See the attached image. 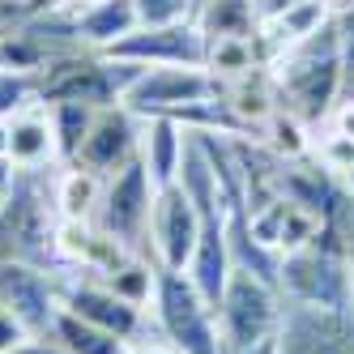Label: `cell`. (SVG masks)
<instances>
[{
  "mask_svg": "<svg viewBox=\"0 0 354 354\" xmlns=\"http://www.w3.org/2000/svg\"><path fill=\"white\" fill-rule=\"evenodd\" d=\"M188 149V129L171 115H141V162L149 171L154 188H167L180 180Z\"/></svg>",
  "mask_w": 354,
  "mask_h": 354,
  "instance_id": "15",
  "label": "cell"
},
{
  "mask_svg": "<svg viewBox=\"0 0 354 354\" xmlns=\"http://www.w3.org/2000/svg\"><path fill=\"white\" fill-rule=\"evenodd\" d=\"M196 239H201V214L192 205V196L180 184L158 188L154 209H149V261L158 269L184 273Z\"/></svg>",
  "mask_w": 354,
  "mask_h": 354,
  "instance_id": "9",
  "label": "cell"
},
{
  "mask_svg": "<svg viewBox=\"0 0 354 354\" xmlns=\"http://www.w3.org/2000/svg\"><path fill=\"white\" fill-rule=\"evenodd\" d=\"M346 188H350V192H354V171H350V175H346Z\"/></svg>",
  "mask_w": 354,
  "mask_h": 354,
  "instance_id": "34",
  "label": "cell"
},
{
  "mask_svg": "<svg viewBox=\"0 0 354 354\" xmlns=\"http://www.w3.org/2000/svg\"><path fill=\"white\" fill-rule=\"evenodd\" d=\"M141 26H171V21H192V0H133Z\"/></svg>",
  "mask_w": 354,
  "mask_h": 354,
  "instance_id": "26",
  "label": "cell"
},
{
  "mask_svg": "<svg viewBox=\"0 0 354 354\" xmlns=\"http://www.w3.org/2000/svg\"><path fill=\"white\" fill-rule=\"evenodd\" d=\"M52 273H56L60 312H73V316L86 320V324L107 328V333H115L120 342H129V346L158 337L149 308H137V303L120 299V295L103 282V277H94V273H86V269H52Z\"/></svg>",
  "mask_w": 354,
  "mask_h": 354,
  "instance_id": "5",
  "label": "cell"
},
{
  "mask_svg": "<svg viewBox=\"0 0 354 354\" xmlns=\"http://www.w3.org/2000/svg\"><path fill=\"white\" fill-rule=\"evenodd\" d=\"M0 308H9L26 333H52V324L60 316V299H56V273L43 265L26 261H0Z\"/></svg>",
  "mask_w": 354,
  "mask_h": 354,
  "instance_id": "12",
  "label": "cell"
},
{
  "mask_svg": "<svg viewBox=\"0 0 354 354\" xmlns=\"http://www.w3.org/2000/svg\"><path fill=\"white\" fill-rule=\"evenodd\" d=\"M47 107V120H52V133H56V154H60V167H68L82 149V137L90 133L94 124V111L98 107H86V103H43Z\"/></svg>",
  "mask_w": 354,
  "mask_h": 354,
  "instance_id": "21",
  "label": "cell"
},
{
  "mask_svg": "<svg viewBox=\"0 0 354 354\" xmlns=\"http://www.w3.org/2000/svg\"><path fill=\"white\" fill-rule=\"evenodd\" d=\"M73 21H77V39L90 52H111L120 39H129L141 17L133 0H94V5H73Z\"/></svg>",
  "mask_w": 354,
  "mask_h": 354,
  "instance_id": "17",
  "label": "cell"
},
{
  "mask_svg": "<svg viewBox=\"0 0 354 354\" xmlns=\"http://www.w3.org/2000/svg\"><path fill=\"white\" fill-rule=\"evenodd\" d=\"M39 103V73L0 68V120H13Z\"/></svg>",
  "mask_w": 354,
  "mask_h": 354,
  "instance_id": "24",
  "label": "cell"
},
{
  "mask_svg": "<svg viewBox=\"0 0 354 354\" xmlns=\"http://www.w3.org/2000/svg\"><path fill=\"white\" fill-rule=\"evenodd\" d=\"M312 158L346 184V175L354 171V137H346L337 129H328L324 137H312Z\"/></svg>",
  "mask_w": 354,
  "mask_h": 354,
  "instance_id": "25",
  "label": "cell"
},
{
  "mask_svg": "<svg viewBox=\"0 0 354 354\" xmlns=\"http://www.w3.org/2000/svg\"><path fill=\"white\" fill-rule=\"evenodd\" d=\"M154 180L141 162V154L103 180V201H98V214H94V226L103 235L120 239L124 248L149 257V209H154Z\"/></svg>",
  "mask_w": 354,
  "mask_h": 354,
  "instance_id": "8",
  "label": "cell"
},
{
  "mask_svg": "<svg viewBox=\"0 0 354 354\" xmlns=\"http://www.w3.org/2000/svg\"><path fill=\"white\" fill-rule=\"evenodd\" d=\"M73 5H94V0H73Z\"/></svg>",
  "mask_w": 354,
  "mask_h": 354,
  "instance_id": "35",
  "label": "cell"
},
{
  "mask_svg": "<svg viewBox=\"0 0 354 354\" xmlns=\"http://www.w3.org/2000/svg\"><path fill=\"white\" fill-rule=\"evenodd\" d=\"M273 354H354V312L286 303Z\"/></svg>",
  "mask_w": 354,
  "mask_h": 354,
  "instance_id": "10",
  "label": "cell"
},
{
  "mask_svg": "<svg viewBox=\"0 0 354 354\" xmlns=\"http://www.w3.org/2000/svg\"><path fill=\"white\" fill-rule=\"evenodd\" d=\"M124 64H205V35L196 21H171V26H137L129 39H120L111 52H103Z\"/></svg>",
  "mask_w": 354,
  "mask_h": 354,
  "instance_id": "13",
  "label": "cell"
},
{
  "mask_svg": "<svg viewBox=\"0 0 354 354\" xmlns=\"http://www.w3.org/2000/svg\"><path fill=\"white\" fill-rule=\"evenodd\" d=\"M13 175H17V167H13L9 158H0V201H5V192H9V184H13Z\"/></svg>",
  "mask_w": 354,
  "mask_h": 354,
  "instance_id": "30",
  "label": "cell"
},
{
  "mask_svg": "<svg viewBox=\"0 0 354 354\" xmlns=\"http://www.w3.org/2000/svg\"><path fill=\"white\" fill-rule=\"evenodd\" d=\"M214 312H218V328H222L226 350L243 354V350H257V346L277 337L286 299L273 282H265V277L248 273V269H231L226 290H222Z\"/></svg>",
  "mask_w": 354,
  "mask_h": 354,
  "instance_id": "4",
  "label": "cell"
},
{
  "mask_svg": "<svg viewBox=\"0 0 354 354\" xmlns=\"http://www.w3.org/2000/svg\"><path fill=\"white\" fill-rule=\"evenodd\" d=\"M226 222L231 214H218V218H201V239L192 248V257L184 265V277L196 286V295L218 308V299L226 290V277H231L235 261H231V235H226Z\"/></svg>",
  "mask_w": 354,
  "mask_h": 354,
  "instance_id": "14",
  "label": "cell"
},
{
  "mask_svg": "<svg viewBox=\"0 0 354 354\" xmlns=\"http://www.w3.org/2000/svg\"><path fill=\"white\" fill-rule=\"evenodd\" d=\"M137 64L111 60L103 52H68L39 73V103H86V107H111L120 103L124 86L133 82Z\"/></svg>",
  "mask_w": 354,
  "mask_h": 354,
  "instance_id": "6",
  "label": "cell"
},
{
  "mask_svg": "<svg viewBox=\"0 0 354 354\" xmlns=\"http://www.w3.org/2000/svg\"><path fill=\"white\" fill-rule=\"evenodd\" d=\"M196 26L205 39H222V35H257V13H252V0H209L205 9H201L196 17Z\"/></svg>",
  "mask_w": 354,
  "mask_h": 354,
  "instance_id": "22",
  "label": "cell"
},
{
  "mask_svg": "<svg viewBox=\"0 0 354 354\" xmlns=\"http://www.w3.org/2000/svg\"><path fill=\"white\" fill-rule=\"evenodd\" d=\"M103 282H107L120 299L137 303V308H149V299H154V286H158V265L149 261V257H129L115 273H107Z\"/></svg>",
  "mask_w": 354,
  "mask_h": 354,
  "instance_id": "23",
  "label": "cell"
},
{
  "mask_svg": "<svg viewBox=\"0 0 354 354\" xmlns=\"http://www.w3.org/2000/svg\"><path fill=\"white\" fill-rule=\"evenodd\" d=\"M26 337H30V333H26V324H21L9 308H0V354H13Z\"/></svg>",
  "mask_w": 354,
  "mask_h": 354,
  "instance_id": "27",
  "label": "cell"
},
{
  "mask_svg": "<svg viewBox=\"0 0 354 354\" xmlns=\"http://www.w3.org/2000/svg\"><path fill=\"white\" fill-rule=\"evenodd\" d=\"M158 337L175 354H231L218 328V312L196 295V286L175 269H158V286L149 299Z\"/></svg>",
  "mask_w": 354,
  "mask_h": 354,
  "instance_id": "3",
  "label": "cell"
},
{
  "mask_svg": "<svg viewBox=\"0 0 354 354\" xmlns=\"http://www.w3.org/2000/svg\"><path fill=\"white\" fill-rule=\"evenodd\" d=\"M261 145H269L277 158H286V162H299V158H308L312 154V129L303 124L299 115L282 111L277 107L265 124H261V133H257Z\"/></svg>",
  "mask_w": 354,
  "mask_h": 354,
  "instance_id": "19",
  "label": "cell"
},
{
  "mask_svg": "<svg viewBox=\"0 0 354 354\" xmlns=\"http://www.w3.org/2000/svg\"><path fill=\"white\" fill-rule=\"evenodd\" d=\"M52 333L60 337V346L68 354H129V342H120L115 333H107V328H98V324L77 320L73 312H60L56 316Z\"/></svg>",
  "mask_w": 354,
  "mask_h": 354,
  "instance_id": "20",
  "label": "cell"
},
{
  "mask_svg": "<svg viewBox=\"0 0 354 354\" xmlns=\"http://www.w3.org/2000/svg\"><path fill=\"white\" fill-rule=\"evenodd\" d=\"M222 94V82L205 64H149L137 68L133 82L124 86L120 103L137 115H171L184 120L192 107L209 103Z\"/></svg>",
  "mask_w": 354,
  "mask_h": 354,
  "instance_id": "7",
  "label": "cell"
},
{
  "mask_svg": "<svg viewBox=\"0 0 354 354\" xmlns=\"http://www.w3.org/2000/svg\"><path fill=\"white\" fill-rule=\"evenodd\" d=\"M98 201H103V175H94L86 167L56 171V214L60 218H90L94 222Z\"/></svg>",
  "mask_w": 354,
  "mask_h": 354,
  "instance_id": "18",
  "label": "cell"
},
{
  "mask_svg": "<svg viewBox=\"0 0 354 354\" xmlns=\"http://www.w3.org/2000/svg\"><path fill=\"white\" fill-rule=\"evenodd\" d=\"M277 290H282L286 303L354 312V261L328 235H320L312 248H299L282 257Z\"/></svg>",
  "mask_w": 354,
  "mask_h": 354,
  "instance_id": "2",
  "label": "cell"
},
{
  "mask_svg": "<svg viewBox=\"0 0 354 354\" xmlns=\"http://www.w3.org/2000/svg\"><path fill=\"white\" fill-rule=\"evenodd\" d=\"M129 354H175L162 337H149V342H137V346H129Z\"/></svg>",
  "mask_w": 354,
  "mask_h": 354,
  "instance_id": "29",
  "label": "cell"
},
{
  "mask_svg": "<svg viewBox=\"0 0 354 354\" xmlns=\"http://www.w3.org/2000/svg\"><path fill=\"white\" fill-rule=\"evenodd\" d=\"M56 171H17L0 201V261L56 269Z\"/></svg>",
  "mask_w": 354,
  "mask_h": 354,
  "instance_id": "1",
  "label": "cell"
},
{
  "mask_svg": "<svg viewBox=\"0 0 354 354\" xmlns=\"http://www.w3.org/2000/svg\"><path fill=\"white\" fill-rule=\"evenodd\" d=\"M13 354H68L64 346H60V337L56 333H35V337H26Z\"/></svg>",
  "mask_w": 354,
  "mask_h": 354,
  "instance_id": "28",
  "label": "cell"
},
{
  "mask_svg": "<svg viewBox=\"0 0 354 354\" xmlns=\"http://www.w3.org/2000/svg\"><path fill=\"white\" fill-rule=\"evenodd\" d=\"M137 154H141V115L129 111L124 103H111V107L94 111L90 133L82 137V149L68 167H86L107 180V175L129 167Z\"/></svg>",
  "mask_w": 354,
  "mask_h": 354,
  "instance_id": "11",
  "label": "cell"
},
{
  "mask_svg": "<svg viewBox=\"0 0 354 354\" xmlns=\"http://www.w3.org/2000/svg\"><path fill=\"white\" fill-rule=\"evenodd\" d=\"M5 158L17 171H43V167H60L56 154V133H52V120H47V107L35 103L21 115L9 120V149Z\"/></svg>",
  "mask_w": 354,
  "mask_h": 354,
  "instance_id": "16",
  "label": "cell"
},
{
  "mask_svg": "<svg viewBox=\"0 0 354 354\" xmlns=\"http://www.w3.org/2000/svg\"><path fill=\"white\" fill-rule=\"evenodd\" d=\"M39 9H43V13H52V9H73V0H39Z\"/></svg>",
  "mask_w": 354,
  "mask_h": 354,
  "instance_id": "31",
  "label": "cell"
},
{
  "mask_svg": "<svg viewBox=\"0 0 354 354\" xmlns=\"http://www.w3.org/2000/svg\"><path fill=\"white\" fill-rule=\"evenodd\" d=\"M5 149H9V120H0V158H5Z\"/></svg>",
  "mask_w": 354,
  "mask_h": 354,
  "instance_id": "32",
  "label": "cell"
},
{
  "mask_svg": "<svg viewBox=\"0 0 354 354\" xmlns=\"http://www.w3.org/2000/svg\"><path fill=\"white\" fill-rule=\"evenodd\" d=\"M243 354H273V342H265V346H257V350H243Z\"/></svg>",
  "mask_w": 354,
  "mask_h": 354,
  "instance_id": "33",
  "label": "cell"
}]
</instances>
